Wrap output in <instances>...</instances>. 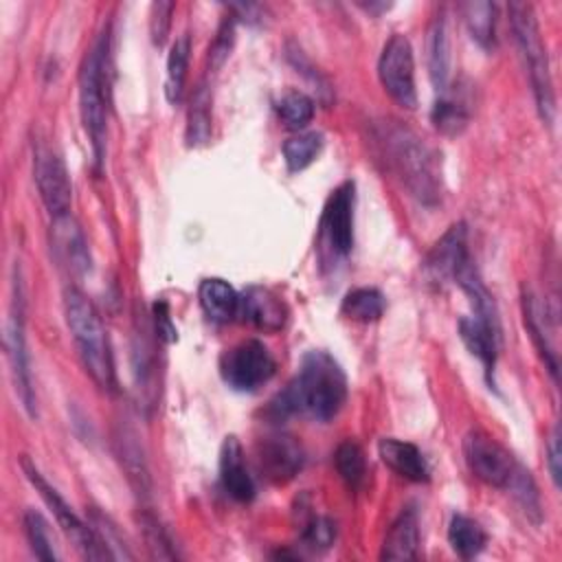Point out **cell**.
<instances>
[{
    "label": "cell",
    "mask_w": 562,
    "mask_h": 562,
    "mask_svg": "<svg viewBox=\"0 0 562 562\" xmlns=\"http://www.w3.org/2000/svg\"><path fill=\"white\" fill-rule=\"evenodd\" d=\"M347 400V375L340 362L325 349H312L301 358L296 375L274 395L268 411L277 419L305 415L329 422Z\"/></svg>",
    "instance_id": "1"
},
{
    "label": "cell",
    "mask_w": 562,
    "mask_h": 562,
    "mask_svg": "<svg viewBox=\"0 0 562 562\" xmlns=\"http://www.w3.org/2000/svg\"><path fill=\"white\" fill-rule=\"evenodd\" d=\"M373 140L384 165L422 204L441 200V156L415 130L400 121H382L373 130Z\"/></svg>",
    "instance_id": "2"
},
{
    "label": "cell",
    "mask_w": 562,
    "mask_h": 562,
    "mask_svg": "<svg viewBox=\"0 0 562 562\" xmlns=\"http://www.w3.org/2000/svg\"><path fill=\"white\" fill-rule=\"evenodd\" d=\"M64 316L86 373L101 391H116L112 345L94 303L70 285L64 290Z\"/></svg>",
    "instance_id": "3"
},
{
    "label": "cell",
    "mask_w": 562,
    "mask_h": 562,
    "mask_svg": "<svg viewBox=\"0 0 562 562\" xmlns=\"http://www.w3.org/2000/svg\"><path fill=\"white\" fill-rule=\"evenodd\" d=\"M108 94H110V29L94 40L79 68V114L90 138L97 167L103 165L108 138Z\"/></svg>",
    "instance_id": "4"
},
{
    "label": "cell",
    "mask_w": 562,
    "mask_h": 562,
    "mask_svg": "<svg viewBox=\"0 0 562 562\" xmlns=\"http://www.w3.org/2000/svg\"><path fill=\"white\" fill-rule=\"evenodd\" d=\"M509 26L514 33V42L518 46L520 59L529 75L536 110L544 125H553L555 119V92L549 68L547 46L542 42L540 24L529 2H509Z\"/></svg>",
    "instance_id": "5"
},
{
    "label": "cell",
    "mask_w": 562,
    "mask_h": 562,
    "mask_svg": "<svg viewBox=\"0 0 562 562\" xmlns=\"http://www.w3.org/2000/svg\"><path fill=\"white\" fill-rule=\"evenodd\" d=\"M22 472L29 479V483L35 487V492L42 496V501L48 505V509L53 512L57 525L64 529V533L70 538V542L75 544V549L86 558V560H110L103 544L99 542L94 529L90 527V522H83L72 507L64 501V496L44 479V474L40 472V468L24 454L20 459Z\"/></svg>",
    "instance_id": "6"
},
{
    "label": "cell",
    "mask_w": 562,
    "mask_h": 562,
    "mask_svg": "<svg viewBox=\"0 0 562 562\" xmlns=\"http://www.w3.org/2000/svg\"><path fill=\"white\" fill-rule=\"evenodd\" d=\"M13 305L4 323V353L9 362L11 382L15 389V395L20 397L24 411L29 417H37V400H35V386H33V373H31V358L26 351V336H24V301H22V283L20 279L13 281Z\"/></svg>",
    "instance_id": "7"
},
{
    "label": "cell",
    "mask_w": 562,
    "mask_h": 562,
    "mask_svg": "<svg viewBox=\"0 0 562 562\" xmlns=\"http://www.w3.org/2000/svg\"><path fill=\"white\" fill-rule=\"evenodd\" d=\"M277 371V362L270 349L261 340H244L231 349H226L220 358V375L222 380L239 393L257 391L266 384Z\"/></svg>",
    "instance_id": "8"
},
{
    "label": "cell",
    "mask_w": 562,
    "mask_h": 562,
    "mask_svg": "<svg viewBox=\"0 0 562 562\" xmlns=\"http://www.w3.org/2000/svg\"><path fill=\"white\" fill-rule=\"evenodd\" d=\"M378 77L384 92L402 108L415 110L417 88H415V59L411 40L402 33H393L382 46L378 59Z\"/></svg>",
    "instance_id": "9"
},
{
    "label": "cell",
    "mask_w": 562,
    "mask_h": 562,
    "mask_svg": "<svg viewBox=\"0 0 562 562\" xmlns=\"http://www.w3.org/2000/svg\"><path fill=\"white\" fill-rule=\"evenodd\" d=\"M463 459L474 479L496 490L507 487L518 465L512 452L483 430H470L463 437Z\"/></svg>",
    "instance_id": "10"
},
{
    "label": "cell",
    "mask_w": 562,
    "mask_h": 562,
    "mask_svg": "<svg viewBox=\"0 0 562 562\" xmlns=\"http://www.w3.org/2000/svg\"><path fill=\"white\" fill-rule=\"evenodd\" d=\"M353 202L356 184L353 180H345L329 193L323 206L318 233L323 246H327L331 257L342 259L353 248Z\"/></svg>",
    "instance_id": "11"
},
{
    "label": "cell",
    "mask_w": 562,
    "mask_h": 562,
    "mask_svg": "<svg viewBox=\"0 0 562 562\" xmlns=\"http://www.w3.org/2000/svg\"><path fill=\"white\" fill-rule=\"evenodd\" d=\"M33 176L50 217L70 213L72 182L61 156L48 147H37L33 158Z\"/></svg>",
    "instance_id": "12"
},
{
    "label": "cell",
    "mask_w": 562,
    "mask_h": 562,
    "mask_svg": "<svg viewBox=\"0 0 562 562\" xmlns=\"http://www.w3.org/2000/svg\"><path fill=\"white\" fill-rule=\"evenodd\" d=\"M50 250L57 259V266L64 268L68 274L83 277L86 272H90L92 259H90L88 241H86L81 226L77 224V220L70 213L53 217Z\"/></svg>",
    "instance_id": "13"
},
{
    "label": "cell",
    "mask_w": 562,
    "mask_h": 562,
    "mask_svg": "<svg viewBox=\"0 0 562 562\" xmlns=\"http://www.w3.org/2000/svg\"><path fill=\"white\" fill-rule=\"evenodd\" d=\"M154 327L147 323L145 314L134 316V334H132V378L138 391L143 406H154L156 402V378H158V356L151 342Z\"/></svg>",
    "instance_id": "14"
},
{
    "label": "cell",
    "mask_w": 562,
    "mask_h": 562,
    "mask_svg": "<svg viewBox=\"0 0 562 562\" xmlns=\"http://www.w3.org/2000/svg\"><path fill=\"white\" fill-rule=\"evenodd\" d=\"M468 261H472L468 250V228L463 222H457L435 241L424 268L432 281L446 283L452 281Z\"/></svg>",
    "instance_id": "15"
},
{
    "label": "cell",
    "mask_w": 562,
    "mask_h": 562,
    "mask_svg": "<svg viewBox=\"0 0 562 562\" xmlns=\"http://www.w3.org/2000/svg\"><path fill=\"white\" fill-rule=\"evenodd\" d=\"M257 465L272 483L292 481L303 465V450L290 435H270L257 446Z\"/></svg>",
    "instance_id": "16"
},
{
    "label": "cell",
    "mask_w": 562,
    "mask_h": 562,
    "mask_svg": "<svg viewBox=\"0 0 562 562\" xmlns=\"http://www.w3.org/2000/svg\"><path fill=\"white\" fill-rule=\"evenodd\" d=\"M459 336L468 351L476 356L483 364L485 382L490 389H494V369L498 358V340H501V325H494L490 321H483L474 314L459 318Z\"/></svg>",
    "instance_id": "17"
},
{
    "label": "cell",
    "mask_w": 562,
    "mask_h": 562,
    "mask_svg": "<svg viewBox=\"0 0 562 562\" xmlns=\"http://www.w3.org/2000/svg\"><path fill=\"white\" fill-rule=\"evenodd\" d=\"M220 481L224 492L237 503H250L255 498V481L246 468V457L235 435L224 437L220 448Z\"/></svg>",
    "instance_id": "18"
},
{
    "label": "cell",
    "mask_w": 562,
    "mask_h": 562,
    "mask_svg": "<svg viewBox=\"0 0 562 562\" xmlns=\"http://www.w3.org/2000/svg\"><path fill=\"white\" fill-rule=\"evenodd\" d=\"M112 443H114V452H116V459L121 463V470L125 472L127 483L132 485V490L138 496H147L149 490H151V479H149L145 452H143V446H140V439H138L136 430L121 424L114 430Z\"/></svg>",
    "instance_id": "19"
},
{
    "label": "cell",
    "mask_w": 562,
    "mask_h": 562,
    "mask_svg": "<svg viewBox=\"0 0 562 562\" xmlns=\"http://www.w3.org/2000/svg\"><path fill=\"white\" fill-rule=\"evenodd\" d=\"M239 316L263 331H279L285 325V303L268 288L252 285L239 296Z\"/></svg>",
    "instance_id": "20"
},
{
    "label": "cell",
    "mask_w": 562,
    "mask_h": 562,
    "mask_svg": "<svg viewBox=\"0 0 562 562\" xmlns=\"http://www.w3.org/2000/svg\"><path fill=\"white\" fill-rule=\"evenodd\" d=\"M378 452L384 465H389L402 479H408L413 483H426L430 479L428 463L415 443L395 437H384L378 443Z\"/></svg>",
    "instance_id": "21"
},
{
    "label": "cell",
    "mask_w": 562,
    "mask_h": 562,
    "mask_svg": "<svg viewBox=\"0 0 562 562\" xmlns=\"http://www.w3.org/2000/svg\"><path fill=\"white\" fill-rule=\"evenodd\" d=\"M419 553V516L415 507H406L391 522L380 560H415Z\"/></svg>",
    "instance_id": "22"
},
{
    "label": "cell",
    "mask_w": 562,
    "mask_h": 562,
    "mask_svg": "<svg viewBox=\"0 0 562 562\" xmlns=\"http://www.w3.org/2000/svg\"><path fill=\"white\" fill-rule=\"evenodd\" d=\"M426 53H428L426 55L428 77L435 90L441 94L448 90V83H450V37H448V20L443 11H439L428 26Z\"/></svg>",
    "instance_id": "23"
},
{
    "label": "cell",
    "mask_w": 562,
    "mask_h": 562,
    "mask_svg": "<svg viewBox=\"0 0 562 562\" xmlns=\"http://www.w3.org/2000/svg\"><path fill=\"white\" fill-rule=\"evenodd\" d=\"M198 299L204 314L215 323H231L235 316H239V294L220 277L204 279L198 288Z\"/></svg>",
    "instance_id": "24"
},
{
    "label": "cell",
    "mask_w": 562,
    "mask_h": 562,
    "mask_svg": "<svg viewBox=\"0 0 562 562\" xmlns=\"http://www.w3.org/2000/svg\"><path fill=\"white\" fill-rule=\"evenodd\" d=\"M522 318H525V327H527L536 349L540 351L551 378L558 382V351L549 340L547 312H544V305L531 292H522Z\"/></svg>",
    "instance_id": "25"
},
{
    "label": "cell",
    "mask_w": 562,
    "mask_h": 562,
    "mask_svg": "<svg viewBox=\"0 0 562 562\" xmlns=\"http://www.w3.org/2000/svg\"><path fill=\"white\" fill-rule=\"evenodd\" d=\"M448 542L459 558L472 560L485 549L487 533L476 520L463 514H454L448 525Z\"/></svg>",
    "instance_id": "26"
},
{
    "label": "cell",
    "mask_w": 562,
    "mask_h": 562,
    "mask_svg": "<svg viewBox=\"0 0 562 562\" xmlns=\"http://www.w3.org/2000/svg\"><path fill=\"white\" fill-rule=\"evenodd\" d=\"M430 123L443 136H459L470 123V110L461 99L446 90L432 103Z\"/></svg>",
    "instance_id": "27"
},
{
    "label": "cell",
    "mask_w": 562,
    "mask_h": 562,
    "mask_svg": "<svg viewBox=\"0 0 562 562\" xmlns=\"http://www.w3.org/2000/svg\"><path fill=\"white\" fill-rule=\"evenodd\" d=\"M184 136L191 147L204 145L211 138V88L206 81H202L191 97Z\"/></svg>",
    "instance_id": "28"
},
{
    "label": "cell",
    "mask_w": 562,
    "mask_h": 562,
    "mask_svg": "<svg viewBox=\"0 0 562 562\" xmlns=\"http://www.w3.org/2000/svg\"><path fill=\"white\" fill-rule=\"evenodd\" d=\"M386 299L378 288H356L345 294L340 312L356 323H373L384 314Z\"/></svg>",
    "instance_id": "29"
},
{
    "label": "cell",
    "mask_w": 562,
    "mask_h": 562,
    "mask_svg": "<svg viewBox=\"0 0 562 562\" xmlns=\"http://www.w3.org/2000/svg\"><path fill=\"white\" fill-rule=\"evenodd\" d=\"M189 53H191V40L189 35L176 37V42L169 48L167 55V79H165V94L171 105L180 103L184 81H187V68H189Z\"/></svg>",
    "instance_id": "30"
},
{
    "label": "cell",
    "mask_w": 562,
    "mask_h": 562,
    "mask_svg": "<svg viewBox=\"0 0 562 562\" xmlns=\"http://www.w3.org/2000/svg\"><path fill=\"white\" fill-rule=\"evenodd\" d=\"M323 134L321 132H299L283 143V160L290 173H299L310 167L318 154L323 151Z\"/></svg>",
    "instance_id": "31"
},
{
    "label": "cell",
    "mask_w": 562,
    "mask_h": 562,
    "mask_svg": "<svg viewBox=\"0 0 562 562\" xmlns=\"http://www.w3.org/2000/svg\"><path fill=\"white\" fill-rule=\"evenodd\" d=\"M463 18L472 40L483 48H492L496 42V4L468 2L463 7Z\"/></svg>",
    "instance_id": "32"
},
{
    "label": "cell",
    "mask_w": 562,
    "mask_h": 562,
    "mask_svg": "<svg viewBox=\"0 0 562 562\" xmlns=\"http://www.w3.org/2000/svg\"><path fill=\"white\" fill-rule=\"evenodd\" d=\"M138 525H140L145 547L154 560H178L180 558L171 533L167 531V527L160 522L158 516H154L151 512L145 509L138 516Z\"/></svg>",
    "instance_id": "33"
},
{
    "label": "cell",
    "mask_w": 562,
    "mask_h": 562,
    "mask_svg": "<svg viewBox=\"0 0 562 562\" xmlns=\"http://www.w3.org/2000/svg\"><path fill=\"white\" fill-rule=\"evenodd\" d=\"M334 465H336V472L338 476L345 481V485L349 490H358L362 483H364V474H367V459H364V452L362 448L353 441V439H347L342 441L336 452H334Z\"/></svg>",
    "instance_id": "34"
},
{
    "label": "cell",
    "mask_w": 562,
    "mask_h": 562,
    "mask_svg": "<svg viewBox=\"0 0 562 562\" xmlns=\"http://www.w3.org/2000/svg\"><path fill=\"white\" fill-rule=\"evenodd\" d=\"M88 522L94 529V533H97L99 542L103 544L110 560H132L134 558V553L125 544L123 533L119 531V527L114 525V520L110 516H105L97 507H90Z\"/></svg>",
    "instance_id": "35"
},
{
    "label": "cell",
    "mask_w": 562,
    "mask_h": 562,
    "mask_svg": "<svg viewBox=\"0 0 562 562\" xmlns=\"http://www.w3.org/2000/svg\"><path fill=\"white\" fill-rule=\"evenodd\" d=\"M512 492V496L518 501V505L522 507V512L533 520L540 522L542 520V507H540V494H538V485L531 476L529 470H525L520 463L516 465L507 487Z\"/></svg>",
    "instance_id": "36"
},
{
    "label": "cell",
    "mask_w": 562,
    "mask_h": 562,
    "mask_svg": "<svg viewBox=\"0 0 562 562\" xmlns=\"http://www.w3.org/2000/svg\"><path fill=\"white\" fill-rule=\"evenodd\" d=\"M22 527H24V536L31 544V551L46 562H55L59 555L55 551V542L50 536V529L44 520V516L35 509H26L22 516Z\"/></svg>",
    "instance_id": "37"
},
{
    "label": "cell",
    "mask_w": 562,
    "mask_h": 562,
    "mask_svg": "<svg viewBox=\"0 0 562 562\" xmlns=\"http://www.w3.org/2000/svg\"><path fill=\"white\" fill-rule=\"evenodd\" d=\"M277 114L290 130H303L314 119V99L301 90H288L277 101Z\"/></svg>",
    "instance_id": "38"
},
{
    "label": "cell",
    "mask_w": 562,
    "mask_h": 562,
    "mask_svg": "<svg viewBox=\"0 0 562 562\" xmlns=\"http://www.w3.org/2000/svg\"><path fill=\"white\" fill-rule=\"evenodd\" d=\"M334 538H336V525L325 516L312 514L301 527V540L310 549H327L334 544Z\"/></svg>",
    "instance_id": "39"
},
{
    "label": "cell",
    "mask_w": 562,
    "mask_h": 562,
    "mask_svg": "<svg viewBox=\"0 0 562 562\" xmlns=\"http://www.w3.org/2000/svg\"><path fill=\"white\" fill-rule=\"evenodd\" d=\"M176 4L167 0H158L149 7V37L154 46H165L169 29H171V15Z\"/></svg>",
    "instance_id": "40"
},
{
    "label": "cell",
    "mask_w": 562,
    "mask_h": 562,
    "mask_svg": "<svg viewBox=\"0 0 562 562\" xmlns=\"http://www.w3.org/2000/svg\"><path fill=\"white\" fill-rule=\"evenodd\" d=\"M233 40H235V18H226L220 29H217V35L209 48V61H211V68L217 70L231 55V48H233Z\"/></svg>",
    "instance_id": "41"
},
{
    "label": "cell",
    "mask_w": 562,
    "mask_h": 562,
    "mask_svg": "<svg viewBox=\"0 0 562 562\" xmlns=\"http://www.w3.org/2000/svg\"><path fill=\"white\" fill-rule=\"evenodd\" d=\"M151 318H154V331H156V338L162 340V342H173L178 338V331H176V325L171 323V316H169V305L167 301H156L154 307H151Z\"/></svg>",
    "instance_id": "42"
},
{
    "label": "cell",
    "mask_w": 562,
    "mask_h": 562,
    "mask_svg": "<svg viewBox=\"0 0 562 562\" xmlns=\"http://www.w3.org/2000/svg\"><path fill=\"white\" fill-rule=\"evenodd\" d=\"M547 468L555 487H560L562 479V450H560V426L555 424L547 439Z\"/></svg>",
    "instance_id": "43"
},
{
    "label": "cell",
    "mask_w": 562,
    "mask_h": 562,
    "mask_svg": "<svg viewBox=\"0 0 562 562\" xmlns=\"http://www.w3.org/2000/svg\"><path fill=\"white\" fill-rule=\"evenodd\" d=\"M367 13H371V15H380L382 11H389L391 9V4L389 2H369V4H360Z\"/></svg>",
    "instance_id": "44"
}]
</instances>
